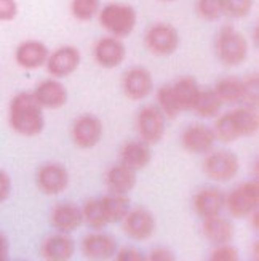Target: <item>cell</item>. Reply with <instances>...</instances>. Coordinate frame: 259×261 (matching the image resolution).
I'll return each instance as SVG.
<instances>
[{"mask_svg":"<svg viewBox=\"0 0 259 261\" xmlns=\"http://www.w3.org/2000/svg\"><path fill=\"white\" fill-rule=\"evenodd\" d=\"M11 194V179L7 172L0 170V203L5 202Z\"/></svg>","mask_w":259,"mask_h":261,"instance_id":"37","label":"cell"},{"mask_svg":"<svg viewBox=\"0 0 259 261\" xmlns=\"http://www.w3.org/2000/svg\"><path fill=\"white\" fill-rule=\"evenodd\" d=\"M149 259H152V261H160V259H163V261H173L175 255L171 252L165 250V248H157V250H154L149 255Z\"/></svg>","mask_w":259,"mask_h":261,"instance_id":"39","label":"cell"},{"mask_svg":"<svg viewBox=\"0 0 259 261\" xmlns=\"http://www.w3.org/2000/svg\"><path fill=\"white\" fill-rule=\"evenodd\" d=\"M144 42L151 53L157 56H168L178 50L179 34L168 22H157L146 32Z\"/></svg>","mask_w":259,"mask_h":261,"instance_id":"5","label":"cell"},{"mask_svg":"<svg viewBox=\"0 0 259 261\" xmlns=\"http://www.w3.org/2000/svg\"><path fill=\"white\" fill-rule=\"evenodd\" d=\"M99 0H72L71 13L78 21H90L99 11Z\"/></svg>","mask_w":259,"mask_h":261,"instance_id":"31","label":"cell"},{"mask_svg":"<svg viewBox=\"0 0 259 261\" xmlns=\"http://www.w3.org/2000/svg\"><path fill=\"white\" fill-rule=\"evenodd\" d=\"M103 136V123L101 120L92 114H85L78 117L72 125V141L82 147V149H90L95 147Z\"/></svg>","mask_w":259,"mask_h":261,"instance_id":"8","label":"cell"},{"mask_svg":"<svg viewBox=\"0 0 259 261\" xmlns=\"http://www.w3.org/2000/svg\"><path fill=\"white\" fill-rule=\"evenodd\" d=\"M106 185L110 192L128 194V192L136 186V172L123 164L114 165L112 168H109L106 173Z\"/></svg>","mask_w":259,"mask_h":261,"instance_id":"20","label":"cell"},{"mask_svg":"<svg viewBox=\"0 0 259 261\" xmlns=\"http://www.w3.org/2000/svg\"><path fill=\"white\" fill-rule=\"evenodd\" d=\"M51 223L60 232L69 234L77 231L83 223V213L82 208H78L75 203L63 202L56 205L51 213Z\"/></svg>","mask_w":259,"mask_h":261,"instance_id":"17","label":"cell"},{"mask_svg":"<svg viewBox=\"0 0 259 261\" xmlns=\"http://www.w3.org/2000/svg\"><path fill=\"white\" fill-rule=\"evenodd\" d=\"M18 15L16 0H0V21H13Z\"/></svg>","mask_w":259,"mask_h":261,"instance_id":"36","label":"cell"},{"mask_svg":"<svg viewBox=\"0 0 259 261\" xmlns=\"http://www.w3.org/2000/svg\"><path fill=\"white\" fill-rule=\"evenodd\" d=\"M8 253H10L8 239L5 237L4 232H0V261H5L8 258Z\"/></svg>","mask_w":259,"mask_h":261,"instance_id":"40","label":"cell"},{"mask_svg":"<svg viewBox=\"0 0 259 261\" xmlns=\"http://www.w3.org/2000/svg\"><path fill=\"white\" fill-rule=\"evenodd\" d=\"M232 119L239 130L240 138L242 136H251L257 132L259 119L253 108H240L237 111H232Z\"/></svg>","mask_w":259,"mask_h":261,"instance_id":"28","label":"cell"},{"mask_svg":"<svg viewBox=\"0 0 259 261\" xmlns=\"http://www.w3.org/2000/svg\"><path fill=\"white\" fill-rule=\"evenodd\" d=\"M218 58L226 66H239L248 56V42L232 26L222 28L216 37Z\"/></svg>","mask_w":259,"mask_h":261,"instance_id":"3","label":"cell"},{"mask_svg":"<svg viewBox=\"0 0 259 261\" xmlns=\"http://www.w3.org/2000/svg\"><path fill=\"white\" fill-rule=\"evenodd\" d=\"M117 259L119 261H141L142 255L138 250H134V248H123V250L119 252Z\"/></svg>","mask_w":259,"mask_h":261,"instance_id":"38","label":"cell"},{"mask_svg":"<svg viewBox=\"0 0 259 261\" xmlns=\"http://www.w3.org/2000/svg\"><path fill=\"white\" fill-rule=\"evenodd\" d=\"M163 2H171V0H163Z\"/></svg>","mask_w":259,"mask_h":261,"instance_id":"41","label":"cell"},{"mask_svg":"<svg viewBox=\"0 0 259 261\" xmlns=\"http://www.w3.org/2000/svg\"><path fill=\"white\" fill-rule=\"evenodd\" d=\"M197 15L205 21H216L222 16V0H197Z\"/></svg>","mask_w":259,"mask_h":261,"instance_id":"33","label":"cell"},{"mask_svg":"<svg viewBox=\"0 0 259 261\" xmlns=\"http://www.w3.org/2000/svg\"><path fill=\"white\" fill-rule=\"evenodd\" d=\"M173 95L176 99V105L179 111H190L194 106L195 96L198 93V85L192 77H183L179 81L171 85Z\"/></svg>","mask_w":259,"mask_h":261,"instance_id":"25","label":"cell"},{"mask_svg":"<svg viewBox=\"0 0 259 261\" xmlns=\"http://www.w3.org/2000/svg\"><path fill=\"white\" fill-rule=\"evenodd\" d=\"M43 108L34 93L21 92L10 103V125L22 136H36L45 127Z\"/></svg>","mask_w":259,"mask_h":261,"instance_id":"1","label":"cell"},{"mask_svg":"<svg viewBox=\"0 0 259 261\" xmlns=\"http://www.w3.org/2000/svg\"><path fill=\"white\" fill-rule=\"evenodd\" d=\"M122 164L136 170H142L146 165L151 162V149L149 144H146L144 141H130L122 147Z\"/></svg>","mask_w":259,"mask_h":261,"instance_id":"23","label":"cell"},{"mask_svg":"<svg viewBox=\"0 0 259 261\" xmlns=\"http://www.w3.org/2000/svg\"><path fill=\"white\" fill-rule=\"evenodd\" d=\"M159 106H160V111L163 112V116L168 117V119H175L178 117V114L181 111L178 109V105H176V99H175V95H173V90H171V85H165L159 90Z\"/></svg>","mask_w":259,"mask_h":261,"instance_id":"32","label":"cell"},{"mask_svg":"<svg viewBox=\"0 0 259 261\" xmlns=\"http://www.w3.org/2000/svg\"><path fill=\"white\" fill-rule=\"evenodd\" d=\"M227 210L237 218H245L257 210L259 205V185L257 181H246V183L235 188L226 197Z\"/></svg>","mask_w":259,"mask_h":261,"instance_id":"4","label":"cell"},{"mask_svg":"<svg viewBox=\"0 0 259 261\" xmlns=\"http://www.w3.org/2000/svg\"><path fill=\"white\" fill-rule=\"evenodd\" d=\"M221 106H222V101L216 95L215 90L204 88V90H198L192 109L200 117H216L221 111Z\"/></svg>","mask_w":259,"mask_h":261,"instance_id":"26","label":"cell"},{"mask_svg":"<svg viewBox=\"0 0 259 261\" xmlns=\"http://www.w3.org/2000/svg\"><path fill=\"white\" fill-rule=\"evenodd\" d=\"M99 200H101V205H103V212H104L107 223L122 221L130 210V199L127 197V194L110 192V194L104 196Z\"/></svg>","mask_w":259,"mask_h":261,"instance_id":"24","label":"cell"},{"mask_svg":"<svg viewBox=\"0 0 259 261\" xmlns=\"http://www.w3.org/2000/svg\"><path fill=\"white\" fill-rule=\"evenodd\" d=\"M226 203V196L218 188H205L194 197V208L200 218L219 215Z\"/></svg>","mask_w":259,"mask_h":261,"instance_id":"18","label":"cell"},{"mask_svg":"<svg viewBox=\"0 0 259 261\" xmlns=\"http://www.w3.org/2000/svg\"><path fill=\"white\" fill-rule=\"evenodd\" d=\"M215 92L222 103H242L245 96V82L237 77H224L216 84Z\"/></svg>","mask_w":259,"mask_h":261,"instance_id":"27","label":"cell"},{"mask_svg":"<svg viewBox=\"0 0 259 261\" xmlns=\"http://www.w3.org/2000/svg\"><path fill=\"white\" fill-rule=\"evenodd\" d=\"M74 250H75L74 241L71 237H67L64 232H61V234L48 237V239L43 242L42 255L43 258L51 259V261H66L72 258Z\"/></svg>","mask_w":259,"mask_h":261,"instance_id":"22","label":"cell"},{"mask_svg":"<svg viewBox=\"0 0 259 261\" xmlns=\"http://www.w3.org/2000/svg\"><path fill=\"white\" fill-rule=\"evenodd\" d=\"M213 132H215L216 140H219L222 143H232V141L240 138L239 130H237V127H235V122L232 119V112H227V114L221 116L216 120Z\"/></svg>","mask_w":259,"mask_h":261,"instance_id":"29","label":"cell"},{"mask_svg":"<svg viewBox=\"0 0 259 261\" xmlns=\"http://www.w3.org/2000/svg\"><path fill=\"white\" fill-rule=\"evenodd\" d=\"M239 157L231 151H216L210 154L204 162L205 173L215 181H231L239 173Z\"/></svg>","mask_w":259,"mask_h":261,"instance_id":"7","label":"cell"},{"mask_svg":"<svg viewBox=\"0 0 259 261\" xmlns=\"http://www.w3.org/2000/svg\"><path fill=\"white\" fill-rule=\"evenodd\" d=\"M34 96L40 103L42 108L47 109H58L63 108L67 101V92L63 84L58 81H43L34 92Z\"/></svg>","mask_w":259,"mask_h":261,"instance_id":"19","label":"cell"},{"mask_svg":"<svg viewBox=\"0 0 259 261\" xmlns=\"http://www.w3.org/2000/svg\"><path fill=\"white\" fill-rule=\"evenodd\" d=\"M48 48L40 40H24L15 51L16 63L24 69H37L48 60Z\"/></svg>","mask_w":259,"mask_h":261,"instance_id":"14","label":"cell"},{"mask_svg":"<svg viewBox=\"0 0 259 261\" xmlns=\"http://www.w3.org/2000/svg\"><path fill=\"white\" fill-rule=\"evenodd\" d=\"M95 60L101 67L112 69L125 60V45L119 37H103L95 45Z\"/></svg>","mask_w":259,"mask_h":261,"instance_id":"12","label":"cell"},{"mask_svg":"<svg viewBox=\"0 0 259 261\" xmlns=\"http://www.w3.org/2000/svg\"><path fill=\"white\" fill-rule=\"evenodd\" d=\"M83 255L90 259H107L117 252V241L104 232H95L83 237L82 242Z\"/></svg>","mask_w":259,"mask_h":261,"instance_id":"15","label":"cell"},{"mask_svg":"<svg viewBox=\"0 0 259 261\" xmlns=\"http://www.w3.org/2000/svg\"><path fill=\"white\" fill-rule=\"evenodd\" d=\"M69 185V175L61 164H45L37 172V186L43 194L54 196Z\"/></svg>","mask_w":259,"mask_h":261,"instance_id":"10","label":"cell"},{"mask_svg":"<svg viewBox=\"0 0 259 261\" xmlns=\"http://www.w3.org/2000/svg\"><path fill=\"white\" fill-rule=\"evenodd\" d=\"M183 146L192 154H205L208 152L216 141V136L213 128L207 125L194 123L183 133Z\"/></svg>","mask_w":259,"mask_h":261,"instance_id":"16","label":"cell"},{"mask_svg":"<svg viewBox=\"0 0 259 261\" xmlns=\"http://www.w3.org/2000/svg\"><path fill=\"white\" fill-rule=\"evenodd\" d=\"M123 92L130 99L139 101L148 98L152 92V75L148 69L144 67H131L130 71L125 72L122 81Z\"/></svg>","mask_w":259,"mask_h":261,"instance_id":"11","label":"cell"},{"mask_svg":"<svg viewBox=\"0 0 259 261\" xmlns=\"http://www.w3.org/2000/svg\"><path fill=\"white\" fill-rule=\"evenodd\" d=\"M253 0H222V15L231 18H243L251 11Z\"/></svg>","mask_w":259,"mask_h":261,"instance_id":"34","label":"cell"},{"mask_svg":"<svg viewBox=\"0 0 259 261\" xmlns=\"http://www.w3.org/2000/svg\"><path fill=\"white\" fill-rule=\"evenodd\" d=\"M123 221V231L131 237L133 241H146L155 231V220L149 210L138 207L134 210H128Z\"/></svg>","mask_w":259,"mask_h":261,"instance_id":"9","label":"cell"},{"mask_svg":"<svg viewBox=\"0 0 259 261\" xmlns=\"http://www.w3.org/2000/svg\"><path fill=\"white\" fill-rule=\"evenodd\" d=\"M83 213V221L93 229H103L107 223L104 212H103V205H101V200L98 199H92L85 203V207L82 210Z\"/></svg>","mask_w":259,"mask_h":261,"instance_id":"30","label":"cell"},{"mask_svg":"<svg viewBox=\"0 0 259 261\" xmlns=\"http://www.w3.org/2000/svg\"><path fill=\"white\" fill-rule=\"evenodd\" d=\"M202 231H204V236L213 245H222L232 241L234 226L229 220L219 217V215H215V217L204 218Z\"/></svg>","mask_w":259,"mask_h":261,"instance_id":"21","label":"cell"},{"mask_svg":"<svg viewBox=\"0 0 259 261\" xmlns=\"http://www.w3.org/2000/svg\"><path fill=\"white\" fill-rule=\"evenodd\" d=\"M78 64H80V51L75 47L66 45V47H61L48 55L47 69L51 75L66 77L72 74L78 67Z\"/></svg>","mask_w":259,"mask_h":261,"instance_id":"13","label":"cell"},{"mask_svg":"<svg viewBox=\"0 0 259 261\" xmlns=\"http://www.w3.org/2000/svg\"><path fill=\"white\" fill-rule=\"evenodd\" d=\"M138 133L141 136V141L146 144H157L165 133V116L157 106H146L139 111L136 119Z\"/></svg>","mask_w":259,"mask_h":261,"instance_id":"6","label":"cell"},{"mask_svg":"<svg viewBox=\"0 0 259 261\" xmlns=\"http://www.w3.org/2000/svg\"><path fill=\"white\" fill-rule=\"evenodd\" d=\"M210 259H213V261H235V259H239V252L235 250L234 247H231L229 244L216 245L215 250L211 252Z\"/></svg>","mask_w":259,"mask_h":261,"instance_id":"35","label":"cell"},{"mask_svg":"<svg viewBox=\"0 0 259 261\" xmlns=\"http://www.w3.org/2000/svg\"><path fill=\"white\" fill-rule=\"evenodd\" d=\"M136 10L127 4H107L103 10H99V22L110 36L114 37H128L136 26Z\"/></svg>","mask_w":259,"mask_h":261,"instance_id":"2","label":"cell"}]
</instances>
